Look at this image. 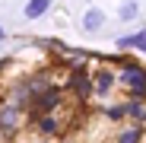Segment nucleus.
<instances>
[{
  "instance_id": "nucleus-1",
  "label": "nucleus",
  "mask_w": 146,
  "mask_h": 143,
  "mask_svg": "<svg viewBox=\"0 0 146 143\" xmlns=\"http://www.w3.org/2000/svg\"><path fill=\"white\" fill-rule=\"evenodd\" d=\"M124 83H127L130 89H137V99H143V95H146V70L127 67V73H124Z\"/></svg>"
},
{
  "instance_id": "nucleus-13",
  "label": "nucleus",
  "mask_w": 146,
  "mask_h": 143,
  "mask_svg": "<svg viewBox=\"0 0 146 143\" xmlns=\"http://www.w3.org/2000/svg\"><path fill=\"white\" fill-rule=\"evenodd\" d=\"M3 38H7V29H3V26H0V45H3Z\"/></svg>"
},
{
  "instance_id": "nucleus-11",
  "label": "nucleus",
  "mask_w": 146,
  "mask_h": 143,
  "mask_svg": "<svg viewBox=\"0 0 146 143\" xmlns=\"http://www.w3.org/2000/svg\"><path fill=\"white\" fill-rule=\"evenodd\" d=\"M124 105H114V108H108V118H111V121H121V118H124Z\"/></svg>"
},
{
  "instance_id": "nucleus-6",
  "label": "nucleus",
  "mask_w": 146,
  "mask_h": 143,
  "mask_svg": "<svg viewBox=\"0 0 146 143\" xmlns=\"http://www.w3.org/2000/svg\"><path fill=\"white\" fill-rule=\"evenodd\" d=\"M111 86H114V73H111V70H102V73H99V80H95V92H99V95H105Z\"/></svg>"
},
{
  "instance_id": "nucleus-12",
  "label": "nucleus",
  "mask_w": 146,
  "mask_h": 143,
  "mask_svg": "<svg viewBox=\"0 0 146 143\" xmlns=\"http://www.w3.org/2000/svg\"><path fill=\"white\" fill-rule=\"evenodd\" d=\"M127 111H130V114H137V118H143V105H140V99H137V102H130V105H127Z\"/></svg>"
},
{
  "instance_id": "nucleus-9",
  "label": "nucleus",
  "mask_w": 146,
  "mask_h": 143,
  "mask_svg": "<svg viewBox=\"0 0 146 143\" xmlns=\"http://www.w3.org/2000/svg\"><path fill=\"white\" fill-rule=\"evenodd\" d=\"M117 143H140V127H130L117 137Z\"/></svg>"
},
{
  "instance_id": "nucleus-5",
  "label": "nucleus",
  "mask_w": 146,
  "mask_h": 143,
  "mask_svg": "<svg viewBox=\"0 0 146 143\" xmlns=\"http://www.w3.org/2000/svg\"><path fill=\"white\" fill-rule=\"evenodd\" d=\"M48 10H51V0H29L26 3V19H38V16H44Z\"/></svg>"
},
{
  "instance_id": "nucleus-2",
  "label": "nucleus",
  "mask_w": 146,
  "mask_h": 143,
  "mask_svg": "<svg viewBox=\"0 0 146 143\" xmlns=\"http://www.w3.org/2000/svg\"><path fill=\"white\" fill-rule=\"evenodd\" d=\"M102 22H105V13L95 10V7H89V10L83 13V32H89V35L102 32Z\"/></svg>"
},
{
  "instance_id": "nucleus-8",
  "label": "nucleus",
  "mask_w": 146,
  "mask_h": 143,
  "mask_svg": "<svg viewBox=\"0 0 146 143\" xmlns=\"http://www.w3.org/2000/svg\"><path fill=\"white\" fill-rule=\"evenodd\" d=\"M38 130H41V134H54V130H57V121H54L51 114H41V118H38Z\"/></svg>"
},
{
  "instance_id": "nucleus-7",
  "label": "nucleus",
  "mask_w": 146,
  "mask_h": 143,
  "mask_svg": "<svg viewBox=\"0 0 146 143\" xmlns=\"http://www.w3.org/2000/svg\"><path fill=\"white\" fill-rule=\"evenodd\" d=\"M117 45H121V48L133 45V48H140V51H146V32H137V35H130V38H121Z\"/></svg>"
},
{
  "instance_id": "nucleus-10",
  "label": "nucleus",
  "mask_w": 146,
  "mask_h": 143,
  "mask_svg": "<svg viewBox=\"0 0 146 143\" xmlns=\"http://www.w3.org/2000/svg\"><path fill=\"white\" fill-rule=\"evenodd\" d=\"M137 13H140V7L133 3V0H127V3H124V7H121V19H133Z\"/></svg>"
},
{
  "instance_id": "nucleus-3",
  "label": "nucleus",
  "mask_w": 146,
  "mask_h": 143,
  "mask_svg": "<svg viewBox=\"0 0 146 143\" xmlns=\"http://www.w3.org/2000/svg\"><path fill=\"white\" fill-rule=\"evenodd\" d=\"M16 121H19V108L16 105L0 108V134H13L16 130Z\"/></svg>"
},
{
  "instance_id": "nucleus-4",
  "label": "nucleus",
  "mask_w": 146,
  "mask_h": 143,
  "mask_svg": "<svg viewBox=\"0 0 146 143\" xmlns=\"http://www.w3.org/2000/svg\"><path fill=\"white\" fill-rule=\"evenodd\" d=\"M35 99H38V111L48 114V111H54V108L60 105V92H57V89H48V92L35 95Z\"/></svg>"
}]
</instances>
